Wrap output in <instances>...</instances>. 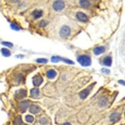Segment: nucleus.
Masks as SVG:
<instances>
[{
	"instance_id": "obj_1",
	"label": "nucleus",
	"mask_w": 125,
	"mask_h": 125,
	"mask_svg": "<svg viewBox=\"0 0 125 125\" xmlns=\"http://www.w3.org/2000/svg\"><path fill=\"white\" fill-rule=\"evenodd\" d=\"M77 61L81 66L84 67L89 66L91 64V57L88 55H81L77 58Z\"/></svg>"
},
{
	"instance_id": "obj_2",
	"label": "nucleus",
	"mask_w": 125,
	"mask_h": 125,
	"mask_svg": "<svg viewBox=\"0 0 125 125\" xmlns=\"http://www.w3.org/2000/svg\"><path fill=\"white\" fill-rule=\"evenodd\" d=\"M65 4L62 0H56L53 3V8L55 11H61L64 9Z\"/></svg>"
},
{
	"instance_id": "obj_3",
	"label": "nucleus",
	"mask_w": 125,
	"mask_h": 125,
	"mask_svg": "<svg viewBox=\"0 0 125 125\" xmlns=\"http://www.w3.org/2000/svg\"><path fill=\"white\" fill-rule=\"evenodd\" d=\"M71 33V28L67 25H64L61 28L60 31V35L61 37L64 38H66L69 36Z\"/></svg>"
},
{
	"instance_id": "obj_4",
	"label": "nucleus",
	"mask_w": 125,
	"mask_h": 125,
	"mask_svg": "<svg viewBox=\"0 0 125 125\" xmlns=\"http://www.w3.org/2000/svg\"><path fill=\"white\" fill-rule=\"evenodd\" d=\"M43 78L40 75L37 74L33 78V84L35 86H39L43 82Z\"/></svg>"
},
{
	"instance_id": "obj_5",
	"label": "nucleus",
	"mask_w": 125,
	"mask_h": 125,
	"mask_svg": "<svg viewBox=\"0 0 125 125\" xmlns=\"http://www.w3.org/2000/svg\"><path fill=\"white\" fill-rule=\"evenodd\" d=\"M27 96V91L25 89H20L16 92L15 97L17 99H22L24 97H26Z\"/></svg>"
},
{
	"instance_id": "obj_6",
	"label": "nucleus",
	"mask_w": 125,
	"mask_h": 125,
	"mask_svg": "<svg viewBox=\"0 0 125 125\" xmlns=\"http://www.w3.org/2000/svg\"><path fill=\"white\" fill-rule=\"evenodd\" d=\"M76 18L78 20L82 22H87L88 20L87 16L85 13H84L83 12H81L77 13Z\"/></svg>"
},
{
	"instance_id": "obj_7",
	"label": "nucleus",
	"mask_w": 125,
	"mask_h": 125,
	"mask_svg": "<svg viewBox=\"0 0 125 125\" xmlns=\"http://www.w3.org/2000/svg\"><path fill=\"white\" fill-rule=\"evenodd\" d=\"M29 100L23 101L21 102V103H20V104H19L20 109L21 111H22V113L26 112L28 106H29Z\"/></svg>"
},
{
	"instance_id": "obj_8",
	"label": "nucleus",
	"mask_w": 125,
	"mask_h": 125,
	"mask_svg": "<svg viewBox=\"0 0 125 125\" xmlns=\"http://www.w3.org/2000/svg\"><path fill=\"white\" fill-rule=\"evenodd\" d=\"M92 88V86H89V88H87V89H84V90H82L80 93H79V96L80 97L81 99H85V98L87 97V96L89 95L90 91H91V89Z\"/></svg>"
},
{
	"instance_id": "obj_9",
	"label": "nucleus",
	"mask_w": 125,
	"mask_h": 125,
	"mask_svg": "<svg viewBox=\"0 0 125 125\" xmlns=\"http://www.w3.org/2000/svg\"><path fill=\"white\" fill-rule=\"evenodd\" d=\"M120 119V115L118 113H114L111 115L109 119L110 121L112 122H116L119 121Z\"/></svg>"
},
{
	"instance_id": "obj_10",
	"label": "nucleus",
	"mask_w": 125,
	"mask_h": 125,
	"mask_svg": "<svg viewBox=\"0 0 125 125\" xmlns=\"http://www.w3.org/2000/svg\"><path fill=\"white\" fill-rule=\"evenodd\" d=\"M40 111V107L38 106H36V105H32L29 107V112L33 114H36V113H39Z\"/></svg>"
},
{
	"instance_id": "obj_11",
	"label": "nucleus",
	"mask_w": 125,
	"mask_h": 125,
	"mask_svg": "<svg viewBox=\"0 0 125 125\" xmlns=\"http://www.w3.org/2000/svg\"><path fill=\"white\" fill-rule=\"evenodd\" d=\"M32 15L35 19H39V18H41L43 15V11L41 10L36 9L32 13Z\"/></svg>"
},
{
	"instance_id": "obj_12",
	"label": "nucleus",
	"mask_w": 125,
	"mask_h": 125,
	"mask_svg": "<svg viewBox=\"0 0 125 125\" xmlns=\"http://www.w3.org/2000/svg\"><path fill=\"white\" fill-rule=\"evenodd\" d=\"M105 48L104 46L97 47L94 49V53L96 55H99L100 54L104 53L105 52Z\"/></svg>"
},
{
	"instance_id": "obj_13",
	"label": "nucleus",
	"mask_w": 125,
	"mask_h": 125,
	"mask_svg": "<svg viewBox=\"0 0 125 125\" xmlns=\"http://www.w3.org/2000/svg\"><path fill=\"white\" fill-rule=\"evenodd\" d=\"M57 73L54 69H50L47 72V77L50 79H53V78H55L57 76Z\"/></svg>"
},
{
	"instance_id": "obj_14",
	"label": "nucleus",
	"mask_w": 125,
	"mask_h": 125,
	"mask_svg": "<svg viewBox=\"0 0 125 125\" xmlns=\"http://www.w3.org/2000/svg\"><path fill=\"white\" fill-rule=\"evenodd\" d=\"M39 94V90L38 89H32L31 90V96L32 98H37Z\"/></svg>"
},
{
	"instance_id": "obj_15",
	"label": "nucleus",
	"mask_w": 125,
	"mask_h": 125,
	"mask_svg": "<svg viewBox=\"0 0 125 125\" xmlns=\"http://www.w3.org/2000/svg\"><path fill=\"white\" fill-rule=\"evenodd\" d=\"M103 64L106 66H111L112 64V58L110 56H107L103 60Z\"/></svg>"
},
{
	"instance_id": "obj_16",
	"label": "nucleus",
	"mask_w": 125,
	"mask_h": 125,
	"mask_svg": "<svg viewBox=\"0 0 125 125\" xmlns=\"http://www.w3.org/2000/svg\"><path fill=\"white\" fill-rule=\"evenodd\" d=\"M80 4L82 8H88L90 6V2L89 0H80Z\"/></svg>"
},
{
	"instance_id": "obj_17",
	"label": "nucleus",
	"mask_w": 125,
	"mask_h": 125,
	"mask_svg": "<svg viewBox=\"0 0 125 125\" xmlns=\"http://www.w3.org/2000/svg\"><path fill=\"white\" fill-rule=\"evenodd\" d=\"M1 52H2V54L3 55V56L5 57H9L11 55V53L10 52V50H8V49H6V48H2L1 49Z\"/></svg>"
},
{
	"instance_id": "obj_18",
	"label": "nucleus",
	"mask_w": 125,
	"mask_h": 125,
	"mask_svg": "<svg viewBox=\"0 0 125 125\" xmlns=\"http://www.w3.org/2000/svg\"><path fill=\"white\" fill-rule=\"evenodd\" d=\"M22 124V119L20 116H17L14 120L13 125H21Z\"/></svg>"
},
{
	"instance_id": "obj_19",
	"label": "nucleus",
	"mask_w": 125,
	"mask_h": 125,
	"mask_svg": "<svg viewBox=\"0 0 125 125\" xmlns=\"http://www.w3.org/2000/svg\"><path fill=\"white\" fill-rule=\"evenodd\" d=\"M26 120L27 122H29V123H32L34 120L33 117L31 115H27L26 116Z\"/></svg>"
},
{
	"instance_id": "obj_20",
	"label": "nucleus",
	"mask_w": 125,
	"mask_h": 125,
	"mask_svg": "<svg viewBox=\"0 0 125 125\" xmlns=\"http://www.w3.org/2000/svg\"><path fill=\"white\" fill-rule=\"evenodd\" d=\"M61 58L60 57H57V56H53L51 57V62H59V61L61 60Z\"/></svg>"
},
{
	"instance_id": "obj_21",
	"label": "nucleus",
	"mask_w": 125,
	"mask_h": 125,
	"mask_svg": "<svg viewBox=\"0 0 125 125\" xmlns=\"http://www.w3.org/2000/svg\"><path fill=\"white\" fill-rule=\"evenodd\" d=\"M2 45H4V46L9 47V48H12V47H13V44H12V43H11V42H2Z\"/></svg>"
},
{
	"instance_id": "obj_22",
	"label": "nucleus",
	"mask_w": 125,
	"mask_h": 125,
	"mask_svg": "<svg viewBox=\"0 0 125 125\" xmlns=\"http://www.w3.org/2000/svg\"><path fill=\"white\" fill-rule=\"evenodd\" d=\"M48 61L46 59H38L36 60V62H39V63H46Z\"/></svg>"
},
{
	"instance_id": "obj_23",
	"label": "nucleus",
	"mask_w": 125,
	"mask_h": 125,
	"mask_svg": "<svg viewBox=\"0 0 125 125\" xmlns=\"http://www.w3.org/2000/svg\"><path fill=\"white\" fill-rule=\"evenodd\" d=\"M11 27H12V29L16 31H18L20 30V27L17 25H16V24H12V25H11Z\"/></svg>"
},
{
	"instance_id": "obj_24",
	"label": "nucleus",
	"mask_w": 125,
	"mask_h": 125,
	"mask_svg": "<svg viewBox=\"0 0 125 125\" xmlns=\"http://www.w3.org/2000/svg\"><path fill=\"white\" fill-rule=\"evenodd\" d=\"M40 123H42V125H46V124H47V123H48V120H47V119H46V118H42L40 119Z\"/></svg>"
},
{
	"instance_id": "obj_25",
	"label": "nucleus",
	"mask_w": 125,
	"mask_h": 125,
	"mask_svg": "<svg viewBox=\"0 0 125 125\" xmlns=\"http://www.w3.org/2000/svg\"><path fill=\"white\" fill-rule=\"evenodd\" d=\"M47 25V22H45L44 20H42L40 22V23H39V26L41 27H44L46 26Z\"/></svg>"
},
{
	"instance_id": "obj_26",
	"label": "nucleus",
	"mask_w": 125,
	"mask_h": 125,
	"mask_svg": "<svg viewBox=\"0 0 125 125\" xmlns=\"http://www.w3.org/2000/svg\"><path fill=\"white\" fill-rule=\"evenodd\" d=\"M102 71H103V72H104V73H107V74L109 73V69H102Z\"/></svg>"
},
{
	"instance_id": "obj_27",
	"label": "nucleus",
	"mask_w": 125,
	"mask_h": 125,
	"mask_svg": "<svg viewBox=\"0 0 125 125\" xmlns=\"http://www.w3.org/2000/svg\"><path fill=\"white\" fill-rule=\"evenodd\" d=\"M64 125H71L69 123H64Z\"/></svg>"
},
{
	"instance_id": "obj_28",
	"label": "nucleus",
	"mask_w": 125,
	"mask_h": 125,
	"mask_svg": "<svg viewBox=\"0 0 125 125\" xmlns=\"http://www.w3.org/2000/svg\"><path fill=\"white\" fill-rule=\"evenodd\" d=\"M11 1H12V2H17L19 0H11Z\"/></svg>"
},
{
	"instance_id": "obj_29",
	"label": "nucleus",
	"mask_w": 125,
	"mask_h": 125,
	"mask_svg": "<svg viewBox=\"0 0 125 125\" xmlns=\"http://www.w3.org/2000/svg\"></svg>"
}]
</instances>
